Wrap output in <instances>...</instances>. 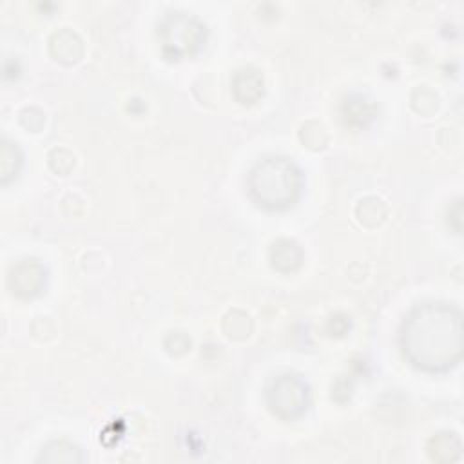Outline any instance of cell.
I'll list each match as a JSON object with an SVG mask.
<instances>
[{"instance_id":"6","label":"cell","mask_w":464,"mask_h":464,"mask_svg":"<svg viewBox=\"0 0 464 464\" xmlns=\"http://www.w3.org/2000/svg\"><path fill=\"white\" fill-rule=\"evenodd\" d=\"M230 87H232L234 98L239 103H243V105L256 103L265 92L263 74L259 69H256L252 65L241 67L234 72V76L230 80Z\"/></svg>"},{"instance_id":"10","label":"cell","mask_w":464,"mask_h":464,"mask_svg":"<svg viewBox=\"0 0 464 464\" xmlns=\"http://www.w3.org/2000/svg\"><path fill=\"white\" fill-rule=\"evenodd\" d=\"M22 165V152L16 143L9 140H2L0 145V181L5 185L18 174Z\"/></svg>"},{"instance_id":"2","label":"cell","mask_w":464,"mask_h":464,"mask_svg":"<svg viewBox=\"0 0 464 464\" xmlns=\"http://www.w3.org/2000/svg\"><path fill=\"white\" fill-rule=\"evenodd\" d=\"M246 188L256 205L266 210H285L297 201L303 174L286 156H265L250 169Z\"/></svg>"},{"instance_id":"8","label":"cell","mask_w":464,"mask_h":464,"mask_svg":"<svg viewBox=\"0 0 464 464\" xmlns=\"http://www.w3.org/2000/svg\"><path fill=\"white\" fill-rule=\"evenodd\" d=\"M428 455L435 462H453L459 459L462 444L457 433L442 431L430 439L428 442Z\"/></svg>"},{"instance_id":"5","label":"cell","mask_w":464,"mask_h":464,"mask_svg":"<svg viewBox=\"0 0 464 464\" xmlns=\"http://www.w3.org/2000/svg\"><path fill=\"white\" fill-rule=\"evenodd\" d=\"M7 286L13 295L31 299L45 286V268L36 259H22L11 266Z\"/></svg>"},{"instance_id":"1","label":"cell","mask_w":464,"mask_h":464,"mask_svg":"<svg viewBox=\"0 0 464 464\" xmlns=\"http://www.w3.org/2000/svg\"><path fill=\"white\" fill-rule=\"evenodd\" d=\"M399 344L404 359L417 370L448 372L462 359L464 352L460 310L444 301L413 306L401 324Z\"/></svg>"},{"instance_id":"4","label":"cell","mask_w":464,"mask_h":464,"mask_svg":"<svg viewBox=\"0 0 464 464\" xmlns=\"http://www.w3.org/2000/svg\"><path fill=\"white\" fill-rule=\"evenodd\" d=\"M266 404L281 420H295L310 404L308 384L299 375H279L266 388Z\"/></svg>"},{"instance_id":"7","label":"cell","mask_w":464,"mask_h":464,"mask_svg":"<svg viewBox=\"0 0 464 464\" xmlns=\"http://www.w3.org/2000/svg\"><path fill=\"white\" fill-rule=\"evenodd\" d=\"M303 257H304V254H303L301 246L295 241L285 239V237L274 241L270 250H268L270 265L277 272H283V274L297 270L303 263Z\"/></svg>"},{"instance_id":"3","label":"cell","mask_w":464,"mask_h":464,"mask_svg":"<svg viewBox=\"0 0 464 464\" xmlns=\"http://www.w3.org/2000/svg\"><path fill=\"white\" fill-rule=\"evenodd\" d=\"M205 25L188 13H169L158 24V40L161 53L169 60L192 56L205 44Z\"/></svg>"},{"instance_id":"9","label":"cell","mask_w":464,"mask_h":464,"mask_svg":"<svg viewBox=\"0 0 464 464\" xmlns=\"http://www.w3.org/2000/svg\"><path fill=\"white\" fill-rule=\"evenodd\" d=\"M83 459L85 457H83L82 450L78 446H74L72 442H69V440H53L42 450V453L36 460L38 462H42V460L44 462H53V464H56V462L71 464V462H82Z\"/></svg>"},{"instance_id":"11","label":"cell","mask_w":464,"mask_h":464,"mask_svg":"<svg viewBox=\"0 0 464 464\" xmlns=\"http://www.w3.org/2000/svg\"><path fill=\"white\" fill-rule=\"evenodd\" d=\"M343 116L346 118L348 123H355L357 121V125H364V121L372 118V107H370V103L364 98H357V109H355L353 100L350 98V100L344 102Z\"/></svg>"}]
</instances>
